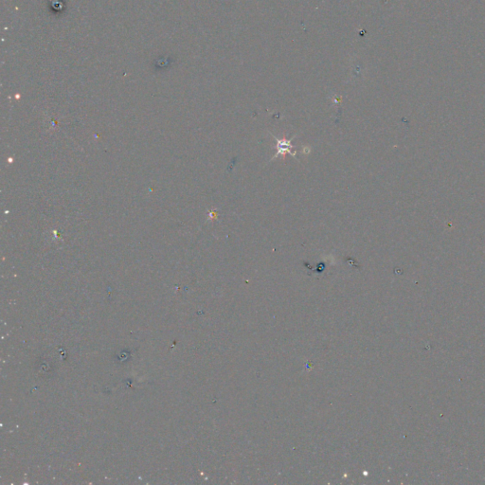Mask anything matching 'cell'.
I'll return each instance as SVG.
<instances>
[{
	"label": "cell",
	"mask_w": 485,
	"mask_h": 485,
	"mask_svg": "<svg viewBox=\"0 0 485 485\" xmlns=\"http://www.w3.org/2000/svg\"><path fill=\"white\" fill-rule=\"evenodd\" d=\"M276 139V142L278 143V153L276 154L275 158L279 157L280 155H285V153H289L290 155H292L293 157H295V153L292 152L291 148H292V145H291V142L290 141H285V140H279L277 138Z\"/></svg>",
	"instance_id": "6da1fadb"
}]
</instances>
